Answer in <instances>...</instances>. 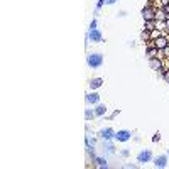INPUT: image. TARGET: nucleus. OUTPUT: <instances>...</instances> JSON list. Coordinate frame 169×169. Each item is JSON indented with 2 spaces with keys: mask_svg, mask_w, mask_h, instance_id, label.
I'll return each instance as SVG.
<instances>
[{
  "mask_svg": "<svg viewBox=\"0 0 169 169\" xmlns=\"http://www.w3.org/2000/svg\"><path fill=\"white\" fill-rule=\"evenodd\" d=\"M90 39H91V41H95V42H100L101 41V34L98 32V30L91 29V32H90Z\"/></svg>",
  "mask_w": 169,
  "mask_h": 169,
  "instance_id": "6",
  "label": "nucleus"
},
{
  "mask_svg": "<svg viewBox=\"0 0 169 169\" xmlns=\"http://www.w3.org/2000/svg\"><path fill=\"white\" fill-rule=\"evenodd\" d=\"M112 134H113V130H112V129H103V130L100 132V135L103 137V139H110V137H112Z\"/></svg>",
  "mask_w": 169,
  "mask_h": 169,
  "instance_id": "9",
  "label": "nucleus"
},
{
  "mask_svg": "<svg viewBox=\"0 0 169 169\" xmlns=\"http://www.w3.org/2000/svg\"><path fill=\"white\" fill-rule=\"evenodd\" d=\"M154 44H156L157 49H166V47H167V39L166 37H156V42H154Z\"/></svg>",
  "mask_w": 169,
  "mask_h": 169,
  "instance_id": "4",
  "label": "nucleus"
},
{
  "mask_svg": "<svg viewBox=\"0 0 169 169\" xmlns=\"http://www.w3.org/2000/svg\"><path fill=\"white\" fill-rule=\"evenodd\" d=\"M142 17L145 19V21H152V19H156V15H154V10L152 8H144L142 10Z\"/></svg>",
  "mask_w": 169,
  "mask_h": 169,
  "instance_id": "5",
  "label": "nucleus"
},
{
  "mask_svg": "<svg viewBox=\"0 0 169 169\" xmlns=\"http://www.w3.org/2000/svg\"><path fill=\"white\" fill-rule=\"evenodd\" d=\"M164 80H166V81H169V71H166V73H164Z\"/></svg>",
  "mask_w": 169,
  "mask_h": 169,
  "instance_id": "14",
  "label": "nucleus"
},
{
  "mask_svg": "<svg viewBox=\"0 0 169 169\" xmlns=\"http://www.w3.org/2000/svg\"><path fill=\"white\" fill-rule=\"evenodd\" d=\"M151 68L152 69H162V63H161L159 59H151Z\"/></svg>",
  "mask_w": 169,
  "mask_h": 169,
  "instance_id": "8",
  "label": "nucleus"
},
{
  "mask_svg": "<svg viewBox=\"0 0 169 169\" xmlns=\"http://www.w3.org/2000/svg\"><path fill=\"white\" fill-rule=\"evenodd\" d=\"M151 157H152L151 151H142L139 156H137V161H139V162H147V161H151Z\"/></svg>",
  "mask_w": 169,
  "mask_h": 169,
  "instance_id": "3",
  "label": "nucleus"
},
{
  "mask_svg": "<svg viewBox=\"0 0 169 169\" xmlns=\"http://www.w3.org/2000/svg\"><path fill=\"white\" fill-rule=\"evenodd\" d=\"M98 86H101V80H100V78H97V80L91 81V88H98Z\"/></svg>",
  "mask_w": 169,
  "mask_h": 169,
  "instance_id": "12",
  "label": "nucleus"
},
{
  "mask_svg": "<svg viewBox=\"0 0 169 169\" xmlns=\"http://www.w3.org/2000/svg\"><path fill=\"white\" fill-rule=\"evenodd\" d=\"M166 29H169V19H166Z\"/></svg>",
  "mask_w": 169,
  "mask_h": 169,
  "instance_id": "15",
  "label": "nucleus"
},
{
  "mask_svg": "<svg viewBox=\"0 0 169 169\" xmlns=\"http://www.w3.org/2000/svg\"><path fill=\"white\" fill-rule=\"evenodd\" d=\"M105 112H107V108H105L103 105H98V107H97V110H95V113H97V115H103Z\"/></svg>",
  "mask_w": 169,
  "mask_h": 169,
  "instance_id": "11",
  "label": "nucleus"
},
{
  "mask_svg": "<svg viewBox=\"0 0 169 169\" xmlns=\"http://www.w3.org/2000/svg\"><path fill=\"white\" fill-rule=\"evenodd\" d=\"M86 101H88V103H97L98 95H88V97H86Z\"/></svg>",
  "mask_w": 169,
  "mask_h": 169,
  "instance_id": "10",
  "label": "nucleus"
},
{
  "mask_svg": "<svg viewBox=\"0 0 169 169\" xmlns=\"http://www.w3.org/2000/svg\"><path fill=\"white\" fill-rule=\"evenodd\" d=\"M105 2H107V4H113L115 0H105Z\"/></svg>",
  "mask_w": 169,
  "mask_h": 169,
  "instance_id": "17",
  "label": "nucleus"
},
{
  "mask_svg": "<svg viewBox=\"0 0 169 169\" xmlns=\"http://www.w3.org/2000/svg\"><path fill=\"white\" fill-rule=\"evenodd\" d=\"M97 162H98V166H107V162H105V161H103V159H98Z\"/></svg>",
  "mask_w": 169,
  "mask_h": 169,
  "instance_id": "13",
  "label": "nucleus"
},
{
  "mask_svg": "<svg viewBox=\"0 0 169 169\" xmlns=\"http://www.w3.org/2000/svg\"><path fill=\"white\" fill-rule=\"evenodd\" d=\"M115 139L120 140V142H127V140L130 139V132L129 130H118L117 134H115Z\"/></svg>",
  "mask_w": 169,
  "mask_h": 169,
  "instance_id": "2",
  "label": "nucleus"
},
{
  "mask_svg": "<svg viewBox=\"0 0 169 169\" xmlns=\"http://www.w3.org/2000/svg\"><path fill=\"white\" fill-rule=\"evenodd\" d=\"M166 14L169 15V5H166Z\"/></svg>",
  "mask_w": 169,
  "mask_h": 169,
  "instance_id": "16",
  "label": "nucleus"
},
{
  "mask_svg": "<svg viewBox=\"0 0 169 169\" xmlns=\"http://www.w3.org/2000/svg\"><path fill=\"white\" fill-rule=\"evenodd\" d=\"M154 166H157V167H164L166 166V156L156 157V159H154Z\"/></svg>",
  "mask_w": 169,
  "mask_h": 169,
  "instance_id": "7",
  "label": "nucleus"
},
{
  "mask_svg": "<svg viewBox=\"0 0 169 169\" xmlns=\"http://www.w3.org/2000/svg\"><path fill=\"white\" fill-rule=\"evenodd\" d=\"M101 63H103V56L100 53H93V54L88 56V66L90 68H100Z\"/></svg>",
  "mask_w": 169,
  "mask_h": 169,
  "instance_id": "1",
  "label": "nucleus"
}]
</instances>
